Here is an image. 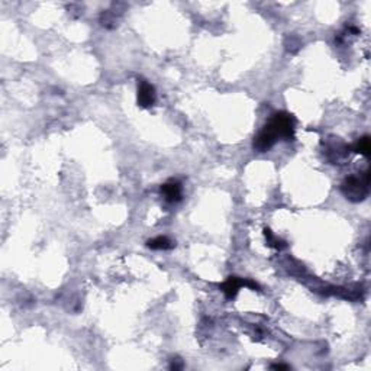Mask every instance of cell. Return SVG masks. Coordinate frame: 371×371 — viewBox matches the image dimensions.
I'll return each mask as SVG.
<instances>
[{"mask_svg": "<svg viewBox=\"0 0 371 371\" xmlns=\"http://www.w3.org/2000/svg\"><path fill=\"white\" fill-rule=\"evenodd\" d=\"M264 235L267 238V244L270 247H276L277 250H280V248H284V247H286V242L282 241V239H279L277 237H274L273 232H271L270 229H264Z\"/></svg>", "mask_w": 371, "mask_h": 371, "instance_id": "ba28073f", "label": "cell"}, {"mask_svg": "<svg viewBox=\"0 0 371 371\" xmlns=\"http://www.w3.org/2000/svg\"><path fill=\"white\" fill-rule=\"evenodd\" d=\"M370 148H371V145H370V136H363L358 142H357V145L354 147V151L356 152H358V154H361V155H369V152H370Z\"/></svg>", "mask_w": 371, "mask_h": 371, "instance_id": "52a82bcc", "label": "cell"}, {"mask_svg": "<svg viewBox=\"0 0 371 371\" xmlns=\"http://www.w3.org/2000/svg\"><path fill=\"white\" fill-rule=\"evenodd\" d=\"M157 100V93L154 86L147 80H138V104L144 109L152 107Z\"/></svg>", "mask_w": 371, "mask_h": 371, "instance_id": "3957f363", "label": "cell"}, {"mask_svg": "<svg viewBox=\"0 0 371 371\" xmlns=\"http://www.w3.org/2000/svg\"><path fill=\"white\" fill-rule=\"evenodd\" d=\"M148 248L151 250H171L176 244L167 237H157L154 239H149L147 242Z\"/></svg>", "mask_w": 371, "mask_h": 371, "instance_id": "8992f818", "label": "cell"}, {"mask_svg": "<svg viewBox=\"0 0 371 371\" xmlns=\"http://www.w3.org/2000/svg\"><path fill=\"white\" fill-rule=\"evenodd\" d=\"M370 173L366 171L360 176H350L342 183V193L351 202H361L369 194Z\"/></svg>", "mask_w": 371, "mask_h": 371, "instance_id": "7a4b0ae2", "label": "cell"}, {"mask_svg": "<svg viewBox=\"0 0 371 371\" xmlns=\"http://www.w3.org/2000/svg\"><path fill=\"white\" fill-rule=\"evenodd\" d=\"M161 193L170 203H177L183 197V187L178 180H170L161 186Z\"/></svg>", "mask_w": 371, "mask_h": 371, "instance_id": "277c9868", "label": "cell"}, {"mask_svg": "<svg viewBox=\"0 0 371 371\" xmlns=\"http://www.w3.org/2000/svg\"><path fill=\"white\" fill-rule=\"evenodd\" d=\"M271 369H273V370H289L290 366H286V364H273Z\"/></svg>", "mask_w": 371, "mask_h": 371, "instance_id": "30bf717a", "label": "cell"}, {"mask_svg": "<svg viewBox=\"0 0 371 371\" xmlns=\"http://www.w3.org/2000/svg\"><path fill=\"white\" fill-rule=\"evenodd\" d=\"M183 369V363H181V360H173V363H171V366H170V370H181Z\"/></svg>", "mask_w": 371, "mask_h": 371, "instance_id": "9c48e42d", "label": "cell"}, {"mask_svg": "<svg viewBox=\"0 0 371 371\" xmlns=\"http://www.w3.org/2000/svg\"><path fill=\"white\" fill-rule=\"evenodd\" d=\"M264 129H267L276 138V141L279 138L290 141L295 138V119L287 112L274 113L271 120L264 126Z\"/></svg>", "mask_w": 371, "mask_h": 371, "instance_id": "6da1fadb", "label": "cell"}, {"mask_svg": "<svg viewBox=\"0 0 371 371\" xmlns=\"http://www.w3.org/2000/svg\"><path fill=\"white\" fill-rule=\"evenodd\" d=\"M242 286H247V280H241V279H238V277H229V279L222 284V292L226 295L228 299H232V297L237 296L238 290H239Z\"/></svg>", "mask_w": 371, "mask_h": 371, "instance_id": "5b68a950", "label": "cell"}]
</instances>
